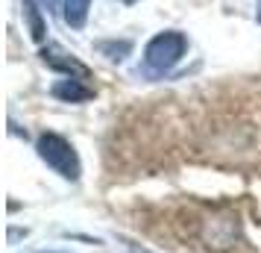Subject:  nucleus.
<instances>
[{
    "mask_svg": "<svg viewBox=\"0 0 261 253\" xmlns=\"http://www.w3.org/2000/svg\"><path fill=\"white\" fill-rule=\"evenodd\" d=\"M188 53V36L179 30H165L147 41L144 48V68L150 74H167L176 68L182 56Z\"/></svg>",
    "mask_w": 261,
    "mask_h": 253,
    "instance_id": "f257e3e1",
    "label": "nucleus"
},
{
    "mask_svg": "<svg viewBox=\"0 0 261 253\" xmlns=\"http://www.w3.org/2000/svg\"><path fill=\"white\" fill-rule=\"evenodd\" d=\"M36 150H38V159L47 162V168H53L59 177L65 180H80L83 174V165H80V156L68 139H62L59 133H41L36 142Z\"/></svg>",
    "mask_w": 261,
    "mask_h": 253,
    "instance_id": "f03ea898",
    "label": "nucleus"
},
{
    "mask_svg": "<svg viewBox=\"0 0 261 253\" xmlns=\"http://www.w3.org/2000/svg\"><path fill=\"white\" fill-rule=\"evenodd\" d=\"M38 56H41V62L47 65L50 71H59V74H65V77H73V80H91L88 65H83L76 56H71V53H68L65 48H59V44L41 48Z\"/></svg>",
    "mask_w": 261,
    "mask_h": 253,
    "instance_id": "7ed1b4c3",
    "label": "nucleus"
},
{
    "mask_svg": "<svg viewBox=\"0 0 261 253\" xmlns=\"http://www.w3.org/2000/svg\"><path fill=\"white\" fill-rule=\"evenodd\" d=\"M50 95L59 97V100H65V103H85V100H91V97H94V88L85 83V80L65 77V80H59V83H53Z\"/></svg>",
    "mask_w": 261,
    "mask_h": 253,
    "instance_id": "20e7f679",
    "label": "nucleus"
},
{
    "mask_svg": "<svg viewBox=\"0 0 261 253\" xmlns=\"http://www.w3.org/2000/svg\"><path fill=\"white\" fill-rule=\"evenodd\" d=\"M21 12H24V21H27V27H30V38L41 44L47 27H44V15L38 9V3L36 0H21Z\"/></svg>",
    "mask_w": 261,
    "mask_h": 253,
    "instance_id": "39448f33",
    "label": "nucleus"
},
{
    "mask_svg": "<svg viewBox=\"0 0 261 253\" xmlns=\"http://www.w3.org/2000/svg\"><path fill=\"white\" fill-rule=\"evenodd\" d=\"M88 9H91V0H62V18L71 30H83L88 21Z\"/></svg>",
    "mask_w": 261,
    "mask_h": 253,
    "instance_id": "423d86ee",
    "label": "nucleus"
},
{
    "mask_svg": "<svg viewBox=\"0 0 261 253\" xmlns=\"http://www.w3.org/2000/svg\"><path fill=\"white\" fill-rule=\"evenodd\" d=\"M100 56H106L109 62H123L132 53V41L129 38H103L94 44Z\"/></svg>",
    "mask_w": 261,
    "mask_h": 253,
    "instance_id": "0eeeda50",
    "label": "nucleus"
},
{
    "mask_svg": "<svg viewBox=\"0 0 261 253\" xmlns=\"http://www.w3.org/2000/svg\"><path fill=\"white\" fill-rule=\"evenodd\" d=\"M41 6H44L47 12H56V9H59V0H41Z\"/></svg>",
    "mask_w": 261,
    "mask_h": 253,
    "instance_id": "6e6552de",
    "label": "nucleus"
},
{
    "mask_svg": "<svg viewBox=\"0 0 261 253\" xmlns=\"http://www.w3.org/2000/svg\"><path fill=\"white\" fill-rule=\"evenodd\" d=\"M126 247H129V253H150V250H144V247H138V244H132V241L126 244Z\"/></svg>",
    "mask_w": 261,
    "mask_h": 253,
    "instance_id": "1a4fd4ad",
    "label": "nucleus"
},
{
    "mask_svg": "<svg viewBox=\"0 0 261 253\" xmlns=\"http://www.w3.org/2000/svg\"><path fill=\"white\" fill-rule=\"evenodd\" d=\"M255 18H258V24H261V0H258V9H255Z\"/></svg>",
    "mask_w": 261,
    "mask_h": 253,
    "instance_id": "9d476101",
    "label": "nucleus"
},
{
    "mask_svg": "<svg viewBox=\"0 0 261 253\" xmlns=\"http://www.w3.org/2000/svg\"><path fill=\"white\" fill-rule=\"evenodd\" d=\"M120 3H126V6H132V3H138V0H120Z\"/></svg>",
    "mask_w": 261,
    "mask_h": 253,
    "instance_id": "9b49d317",
    "label": "nucleus"
}]
</instances>
